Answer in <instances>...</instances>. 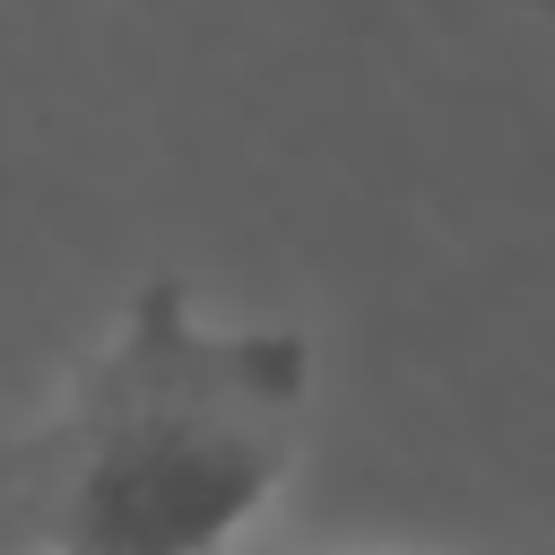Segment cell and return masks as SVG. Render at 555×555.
Segmentation results:
<instances>
[{"label":"cell","mask_w":555,"mask_h":555,"mask_svg":"<svg viewBox=\"0 0 555 555\" xmlns=\"http://www.w3.org/2000/svg\"><path fill=\"white\" fill-rule=\"evenodd\" d=\"M312 425V338L139 278L26 425L9 503L26 555H243Z\"/></svg>","instance_id":"obj_1"},{"label":"cell","mask_w":555,"mask_h":555,"mask_svg":"<svg viewBox=\"0 0 555 555\" xmlns=\"http://www.w3.org/2000/svg\"><path fill=\"white\" fill-rule=\"evenodd\" d=\"M503 9H520V17H538V26H555V0H503Z\"/></svg>","instance_id":"obj_2"},{"label":"cell","mask_w":555,"mask_h":555,"mask_svg":"<svg viewBox=\"0 0 555 555\" xmlns=\"http://www.w3.org/2000/svg\"><path fill=\"white\" fill-rule=\"evenodd\" d=\"M321 555H364V546H321Z\"/></svg>","instance_id":"obj_3"}]
</instances>
